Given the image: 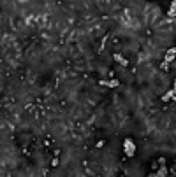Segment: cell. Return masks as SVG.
I'll use <instances>...</instances> for the list:
<instances>
[{
    "label": "cell",
    "mask_w": 176,
    "mask_h": 177,
    "mask_svg": "<svg viewBox=\"0 0 176 177\" xmlns=\"http://www.w3.org/2000/svg\"><path fill=\"white\" fill-rule=\"evenodd\" d=\"M171 97H175V90H169V91H167V93H166V95L162 97V100H164V102H167V100H169Z\"/></svg>",
    "instance_id": "277c9868"
},
{
    "label": "cell",
    "mask_w": 176,
    "mask_h": 177,
    "mask_svg": "<svg viewBox=\"0 0 176 177\" xmlns=\"http://www.w3.org/2000/svg\"><path fill=\"white\" fill-rule=\"evenodd\" d=\"M125 154L127 156H134V153H136V146H134V142L130 140V139H125Z\"/></svg>",
    "instance_id": "6da1fadb"
},
{
    "label": "cell",
    "mask_w": 176,
    "mask_h": 177,
    "mask_svg": "<svg viewBox=\"0 0 176 177\" xmlns=\"http://www.w3.org/2000/svg\"><path fill=\"white\" fill-rule=\"evenodd\" d=\"M175 53H176V49H175V47H171V49L167 51V54H166V63L173 61V58H175ZM166 63H164V65H166Z\"/></svg>",
    "instance_id": "7a4b0ae2"
},
{
    "label": "cell",
    "mask_w": 176,
    "mask_h": 177,
    "mask_svg": "<svg viewBox=\"0 0 176 177\" xmlns=\"http://www.w3.org/2000/svg\"><path fill=\"white\" fill-rule=\"evenodd\" d=\"M115 60H116L120 65H123V67H127V65H129V61H127V60H125L122 54H116V53H115Z\"/></svg>",
    "instance_id": "3957f363"
},
{
    "label": "cell",
    "mask_w": 176,
    "mask_h": 177,
    "mask_svg": "<svg viewBox=\"0 0 176 177\" xmlns=\"http://www.w3.org/2000/svg\"><path fill=\"white\" fill-rule=\"evenodd\" d=\"M166 172H167V169H166V167H164V163H162V167H160V170H159V174H157V176L164 177V176H167V174H166Z\"/></svg>",
    "instance_id": "5b68a950"
}]
</instances>
